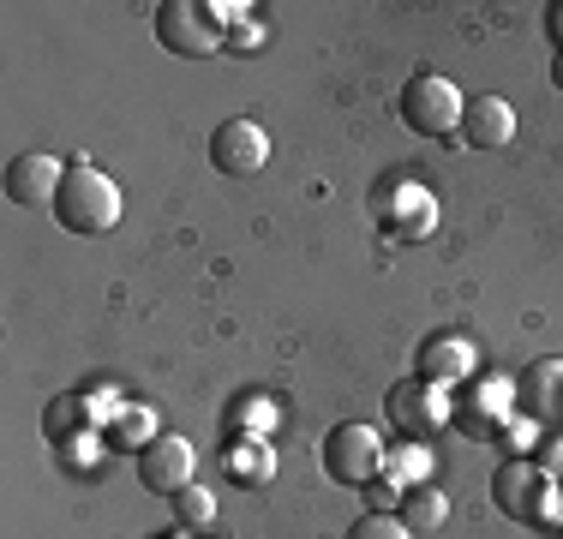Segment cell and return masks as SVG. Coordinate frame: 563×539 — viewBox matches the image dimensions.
<instances>
[{
  "instance_id": "cell-22",
  "label": "cell",
  "mask_w": 563,
  "mask_h": 539,
  "mask_svg": "<svg viewBox=\"0 0 563 539\" xmlns=\"http://www.w3.org/2000/svg\"><path fill=\"white\" fill-rule=\"evenodd\" d=\"M347 539H413L408 521L396 516V509H366V516L347 528Z\"/></svg>"
},
{
  "instance_id": "cell-25",
  "label": "cell",
  "mask_w": 563,
  "mask_h": 539,
  "mask_svg": "<svg viewBox=\"0 0 563 539\" xmlns=\"http://www.w3.org/2000/svg\"><path fill=\"white\" fill-rule=\"evenodd\" d=\"M545 31H552V43L563 48V0H558V7H552V12H545Z\"/></svg>"
},
{
  "instance_id": "cell-1",
  "label": "cell",
  "mask_w": 563,
  "mask_h": 539,
  "mask_svg": "<svg viewBox=\"0 0 563 539\" xmlns=\"http://www.w3.org/2000/svg\"><path fill=\"white\" fill-rule=\"evenodd\" d=\"M55 222L66 234H109L120 222V186L97 168V162H73L60 193H55Z\"/></svg>"
},
{
  "instance_id": "cell-27",
  "label": "cell",
  "mask_w": 563,
  "mask_h": 539,
  "mask_svg": "<svg viewBox=\"0 0 563 539\" xmlns=\"http://www.w3.org/2000/svg\"><path fill=\"white\" fill-rule=\"evenodd\" d=\"M558 504H563V485H558Z\"/></svg>"
},
{
  "instance_id": "cell-7",
  "label": "cell",
  "mask_w": 563,
  "mask_h": 539,
  "mask_svg": "<svg viewBox=\"0 0 563 539\" xmlns=\"http://www.w3.org/2000/svg\"><path fill=\"white\" fill-rule=\"evenodd\" d=\"M156 43L168 54H180V61H205V54L228 48V36L205 19L198 0H163V7H156Z\"/></svg>"
},
{
  "instance_id": "cell-26",
  "label": "cell",
  "mask_w": 563,
  "mask_h": 539,
  "mask_svg": "<svg viewBox=\"0 0 563 539\" xmlns=\"http://www.w3.org/2000/svg\"><path fill=\"white\" fill-rule=\"evenodd\" d=\"M552 78H558V85H563V61H558V73H552Z\"/></svg>"
},
{
  "instance_id": "cell-5",
  "label": "cell",
  "mask_w": 563,
  "mask_h": 539,
  "mask_svg": "<svg viewBox=\"0 0 563 539\" xmlns=\"http://www.w3.org/2000/svg\"><path fill=\"white\" fill-rule=\"evenodd\" d=\"M384 462H390V450L366 420H342L324 431V474L336 485H372L384 474Z\"/></svg>"
},
{
  "instance_id": "cell-20",
  "label": "cell",
  "mask_w": 563,
  "mask_h": 539,
  "mask_svg": "<svg viewBox=\"0 0 563 539\" xmlns=\"http://www.w3.org/2000/svg\"><path fill=\"white\" fill-rule=\"evenodd\" d=\"M384 480H396L401 492H413V485H432V455H426L420 443H408V450H396L390 462H384Z\"/></svg>"
},
{
  "instance_id": "cell-11",
  "label": "cell",
  "mask_w": 563,
  "mask_h": 539,
  "mask_svg": "<svg viewBox=\"0 0 563 539\" xmlns=\"http://www.w3.org/2000/svg\"><path fill=\"white\" fill-rule=\"evenodd\" d=\"M455 139H462L467 151H509V144H516V108L504 97H467Z\"/></svg>"
},
{
  "instance_id": "cell-17",
  "label": "cell",
  "mask_w": 563,
  "mask_h": 539,
  "mask_svg": "<svg viewBox=\"0 0 563 539\" xmlns=\"http://www.w3.org/2000/svg\"><path fill=\"white\" fill-rule=\"evenodd\" d=\"M151 450L156 443V414L151 408H114L109 414V450Z\"/></svg>"
},
{
  "instance_id": "cell-2",
  "label": "cell",
  "mask_w": 563,
  "mask_h": 539,
  "mask_svg": "<svg viewBox=\"0 0 563 539\" xmlns=\"http://www.w3.org/2000/svg\"><path fill=\"white\" fill-rule=\"evenodd\" d=\"M492 497H498V509L509 521H521V528H552V521H563L558 480L540 462H504L498 480H492Z\"/></svg>"
},
{
  "instance_id": "cell-23",
  "label": "cell",
  "mask_w": 563,
  "mask_h": 539,
  "mask_svg": "<svg viewBox=\"0 0 563 539\" xmlns=\"http://www.w3.org/2000/svg\"><path fill=\"white\" fill-rule=\"evenodd\" d=\"M198 7H205V19L217 24L222 36H234V31H246V24H252V7H246V0H198Z\"/></svg>"
},
{
  "instance_id": "cell-9",
  "label": "cell",
  "mask_w": 563,
  "mask_h": 539,
  "mask_svg": "<svg viewBox=\"0 0 563 539\" xmlns=\"http://www.w3.org/2000/svg\"><path fill=\"white\" fill-rule=\"evenodd\" d=\"M210 162H217L222 174H258L264 162H271V132L246 114L222 120V127L210 132Z\"/></svg>"
},
{
  "instance_id": "cell-13",
  "label": "cell",
  "mask_w": 563,
  "mask_h": 539,
  "mask_svg": "<svg viewBox=\"0 0 563 539\" xmlns=\"http://www.w3.org/2000/svg\"><path fill=\"white\" fill-rule=\"evenodd\" d=\"M516 408L528 414V420H545V426L563 420V360H533V366L516 377Z\"/></svg>"
},
{
  "instance_id": "cell-14",
  "label": "cell",
  "mask_w": 563,
  "mask_h": 539,
  "mask_svg": "<svg viewBox=\"0 0 563 539\" xmlns=\"http://www.w3.org/2000/svg\"><path fill=\"white\" fill-rule=\"evenodd\" d=\"M222 468H228V480H240V485H264L276 474V443L271 438H234L222 450Z\"/></svg>"
},
{
  "instance_id": "cell-19",
  "label": "cell",
  "mask_w": 563,
  "mask_h": 539,
  "mask_svg": "<svg viewBox=\"0 0 563 539\" xmlns=\"http://www.w3.org/2000/svg\"><path fill=\"white\" fill-rule=\"evenodd\" d=\"M174 504V521H180L186 534H205L210 521H217V492H205V485H186L180 497H168Z\"/></svg>"
},
{
  "instance_id": "cell-15",
  "label": "cell",
  "mask_w": 563,
  "mask_h": 539,
  "mask_svg": "<svg viewBox=\"0 0 563 539\" xmlns=\"http://www.w3.org/2000/svg\"><path fill=\"white\" fill-rule=\"evenodd\" d=\"M43 438L48 443H78V438H90V402L85 396H55L43 408Z\"/></svg>"
},
{
  "instance_id": "cell-6",
  "label": "cell",
  "mask_w": 563,
  "mask_h": 539,
  "mask_svg": "<svg viewBox=\"0 0 563 539\" xmlns=\"http://www.w3.org/2000/svg\"><path fill=\"white\" fill-rule=\"evenodd\" d=\"M384 408H390V426H396L408 443H432L438 431L455 420L450 389H444V384H426V377H408V384H396L390 396H384Z\"/></svg>"
},
{
  "instance_id": "cell-18",
  "label": "cell",
  "mask_w": 563,
  "mask_h": 539,
  "mask_svg": "<svg viewBox=\"0 0 563 539\" xmlns=\"http://www.w3.org/2000/svg\"><path fill=\"white\" fill-rule=\"evenodd\" d=\"M504 414H516V396H509V384H498V377H492V384H479V396L467 402L462 420L474 426V431H492V426H504Z\"/></svg>"
},
{
  "instance_id": "cell-21",
  "label": "cell",
  "mask_w": 563,
  "mask_h": 539,
  "mask_svg": "<svg viewBox=\"0 0 563 539\" xmlns=\"http://www.w3.org/2000/svg\"><path fill=\"white\" fill-rule=\"evenodd\" d=\"M271 426H276V408L264 396L240 402V408L228 414V431H240V438H271Z\"/></svg>"
},
{
  "instance_id": "cell-16",
  "label": "cell",
  "mask_w": 563,
  "mask_h": 539,
  "mask_svg": "<svg viewBox=\"0 0 563 539\" xmlns=\"http://www.w3.org/2000/svg\"><path fill=\"white\" fill-rule=\"evenodd\" d=\"M396 516L408 521V534H438L450 521V497L438 485H413V492H401Z\"/></svg>"
},
{
  "instance_id": "cell-10",
  "label": "cell",
  "mask_w": 563,
  "mask_h": 539,
  "mask_svg": "<svg viewBox=\"0 0 563 539\" xmlns=\"http://www.w3.org/2000/svg\"><path fill=\"white\" fill-rule=\"evenodd\" d=\"M60 180H66V168H60V156H48V151H24V156L7 162V198L24 210H36V205L55 210Z\"/></svg>"
},
{
  "instance_id": "cell-24",
  "label": "cell",
  "mask_w": 563,
  "mask_h": 539,
  "mask_svg": "<svg viewBox=\"0 0 563 539\" xmlns=\"http://www.w3.org/2000/svg\"><path fill=\"white\" fill-rule=\"evenodd\" d=\"M545 474H563V438H552V443H545Z\"/></svg>"
},
{
  "instance_id": "cell-4",
  "label": "cell",
  "mask_w": 563,
  "mask_h": 539,
  "mask_svg": "<svg viewBox=\"0 0 563 539\" xmlns=\"http://www.w3.org/2000/svg\"><path fill=\"white\" fill-rule=\"evenodd\" d=\"M462 90L450 85L444 73H413L401 85V127L420 132V139H450L462 132Z\"/></svg>"
},
{
  "instance_id": "cell-8",
  "label": "cell",
  "mask_w": 563,
  "mask_h": 539,
  "mask_svg": "<svg viewBox=\"0 0 563 539\" xmlns=\"http://www.w3.org/2000/svg\"><path fill=\"white\" fill-rule=\"evenodd\" d=\"M198 450L186 438H156L151 450H139V485L156 497H180L186 485H198Z\"/></svg>"
},
{
  "instance_id": "cell-12",
  "label": "cell",
  "mask_w": 563,
  "mask_h": 539,
  "mask_svg": "<svg viewBox=\"0 0 563 539\" xmlns=\"http://www.w3.org/2000/svg\"><path fill=\"white\" fill-rule=\"evenodd\" d=\"M413 377H426V384H467L474 377V342L467 336H455V330H438V336H426L420 342V372Z\"/></svg>"
},
{
  "instance_id": "cell-3",
  "label": "cell",
  "mask_w": 563,
  "mask_h": 539,
  "mask_svg": "<svg viewBox=\"0 0 563 539\" xmlns=\"http://www.w3.org/2000/svg\"><path fill=\"white\" fill-rule=\"evenodd\" d=\"M372 216H378L384 240H396V246H420V240L438 234V198L420 180H384L378 198H372Z\"/></svg>"
}]
</instances>
